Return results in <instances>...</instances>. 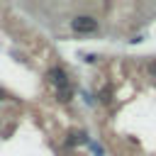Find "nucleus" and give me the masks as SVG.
Returning <instances> with one entry per match:
<instances>
[{"instance_id":"obj_1","label":"nucleus","mask_w":156,"mask_h":156,"mask_svg":"<svg viewBox=\"0 0 156 156\" xmlns=\"http://www.w3.org/2000/svg\"><path fill=\"white\" fill-rule=\"evenodd\" d=\"M71 29L78 32V34H88V32H95L98 29V20L90 17V15H78L71 20Z\"/></svg>"},{"instance_id":"obj_2","label":"nucleus","mask_w":156,"mask_h":156,"mask_svg":"<svg viewBox=\"0 0 156 156\" xmlns=\"http://www.w3.org/2000/svg\"><path fill=\"white\" fill-rule=\"evenodd\" d=\"M46 78H49V83H51V85H56V90H61V88H71V85H68V73H66L63 68H58V66L49 68Z\"/></svg>"},{"instance_id":"obj_3","label":"nucleus","mask_w":156,"mask_h":156,"mask_svg":"<svg viewBox=\"0 0 156 156\" xmlns=\"http://www.w3.org/2000/svg\"><path fill=\"white\" fill-rule=\"evenodd\" d=\"M56 98H58L61 102H68V100L73 98V90H71V88H61V90H56Z\"/></svg>"},{"instance_id":"obj_4","label":"nucleus","mask_w":156,"mask_h":156,"mask_svg":"<svg viewBox=\"0 0 156 156\" xmlns=\"http://www.w3.org/2000/svg\"><path fill=\"white\" fill-rule=\"evenodd\" d=\"M146 76H149V78H156V58H151V61L146 63Z\"/></svg>"},{"instance_id":"obj_5","label":"nucleus","mask_w":156,"mask_h":156,"mask_svg":"<svg viewBox=\"0 0 156 156\" xmlns=\"http://www.w3.org/2000/svg\"><path fill=\"white\" fill-rule=\"evenodd\" d=\"M5 98H7V93H5L2 88H0V100H5Z\"/></svg>"}]
</instances>
